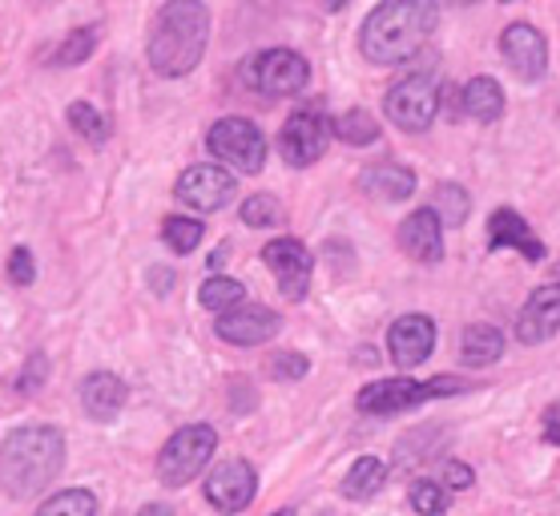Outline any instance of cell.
<instances>
[{"label":"cell","mask_w":560,"mask_h":516,"mask_svg":"<svg viewBox=\"0 0 560 516\" xmlns=\"http://www.w3.org/2000/svg\"><path fill=\"white\" fill-rule=\"evenodd\" d=\"M435 25V0H380L359 28V53L371 65H404L432 41Z\"/></svg>","instance_id":"1"},{"label":"cell","mask_w":560,"mask_h":516,"mask_svg":"<svg viewBox=\"0 0 560 516\" xmlns=\"http://www.w3.org/2000/svg\"><path fill=\"white\" fill-rule=\"evenodd\" d=\"M65 468V436L61 428L33 424L16 428L0 444V492L13 501H33L61 477Z\"/></svg>","instance_id":"2"},{"label":"cell","mask_w":560,"mask_h":516,"mask_svg":"<svg viewBox=\"0 0 560 516\" xmlns=\"http://www.w3.org/2000/svg\"><path fill=\"white\" fill-rule=\"evenodd\" d=\"M210 45V9L202 0H166L150 28V65L158 77H190Z\"/></svg>","instance_id":"3"},{"label":"cell","mask_w":560,"mask_h":516,"mask_svg":"<svg viewBox=\"0 0 560 516\" xmlns=\"http://www.w3.org/2000/svg\"><path fill=\"white\" fill-rule=\"evenodd\" d=\"M471 383L459 376H435V379H411V376H395V379H375L355 395V408L363 416H399V412H411L428 400H444V395H459L468 391Z\"/></svg>","instance_id":"4"},{"label":"cell","mask_w":560,"mask_h":516,"mask_svg":"<svg viewBox=\"0 0 560 516\" xmlns=\"http://www.w3.org/2000/svg\"><path fill=\"white\" fill-rule=\"evenodd\" d=\"M218 452V432L210 424H186L162 444L158 452V480L166 489H186Z\"/></svg>","instance_id":"5"},{"label":"cell","mask_w":560,"mask_h":516,"mask_svg":"<svg viewBox=\"0 0 560 516\" xmlns=\"http://www.w3.org/2000/svg\"><path fill=\"white\" fill-rule=\"evenodd\" d=\"M383 114L387 122L408 134H423L432 129L435 114H440V81L432 73H408L399 77L387 98H383Z\"/></svg>","instance_id":"6"},{"label":"cell","mask_w":560,"mask_h":516,"mask_svg":"<svg viewBox=\"0 0 560 516\" xmlns=\"http://www.w3.org/2000/svg\"><path fill=\"white\" fill-rule=\"evenodd\" d=\"M206 150L238 174H258L267 165V138L250 117H218L206 134Z\"/></svg>","instance_id":"7"},{"label":"cell","mask_w":560,"mask_h":516,"mask_svg":"<svg viewBox=\"0 0 560 516\" xmlns=\"http://www.w3.org/2000/svg\"><path fill=\"white\" fill-rule=\"evenodd\" d=\"M243 81L262 98H294L311 81V65H306L303 53L294 49H267L246 61Z\"/></svg>","instance_id":"8"},{"label":"cell","mask_w":560,"mask_h":516,"mask_svg":"<svg viewBox=\"0 0 560 516\" xmlns=\"http://www.w3.org/2000/svg\"><path fill=\"white\" fill-rule=\"evenodd\" d=\"M335 138V122L318 105H306L299 114L287 117V126L279 134V153L282 162L303 170V165H315L323 153H327V141Z\"/></svg>","instance_id":"9"},{"label":"cell","mask_w":560,"mask_h":516,"mask_svg":"<svg viewBox=\"0 0 560 516\" xmlns=\"http://www.w3.org/2000/svg\"><path fill=\"white\" fill-rule=\"evenodd\" d=\"M234 194H238V177L230 174L226 165H190V170H182L178 186H174V198L198 215H214L230 206Z\"/></svg>","instance_id":"10"},{"label":"cell","mask_w":560,"mask_h":516,"mask_svg":"<svg viewBox=\"0 0 560 516\" xmlns=\"http://www.w3.org/2000/svg\"><path fill=\"white\" fill-rule=\"evenodd\" d=\"M282 331V316L262 302H234L214 323V335L230 347H262Z\"/></svg>","instance_id":"11"},{"label":"cell","mask_w":560,"mask_h":516,"mask_svg":"<svg viewBox=\"0 0 560 516\" xmlns=\"http://www.w3.org/2000/svg\"><path fill=\"white\" fill-rule=\"evenodd\" d=\"M206 501L214 504L218 513H243V508H250V501H255L258 492V472L250 460H222V465L206 477Z\"/></svg>","instance_id":"12"},{"label":"cell","mask_w":560,"mask_h":516,"mask_svg":"<svg viewBox=\"0 0 560 516\" xmlns=\"http://www.w3.org/2000/svg\"><path fill=\"white\" fill-rule=\"evenodd\" d=\"M262 263L270 266V275L279 278V290L291 302L306 299L311 290V271H315V259L299 239H270L262 246Z\"/></svg>","instance_id":"13"},{"label":"cell","mask_w":560,"mask_h":516,"mask_svg":"<svg viewBox=\"0 0 560 516\" xmlns=\"http://www.w3.org/2000/svg\"><path fill=\"white\" fill-rule=\"evenodd\" d=\"M500 53H504V61L512 65V73L536 85L540 77L548 73V41L545 33L528 21H516V25L504 28V37H500Z\"/></svg>","instance_id":"14"},{"label":"cell","mask_w":560,"mask_h":516,"mask_svg":"<svg viewBox=\"0 0 560 516\" xmlns=\"http://www.w3.org/2000/svg\"><path fill=\"white\" fill-rule=\"evenodd\" d=\"M435 352V319L428 316H399L387 328V355L399 371L420 367Z\"/></svg>","instance_id":"15"},{"label":"cell","mask_w":560,"mask_h":516,"mask_svg":"<svg viewBox=\"0 0 560 516\" xmlns=\"http://www.w3.org/2000/svg\"><path fill=\"white\" fill-rule=\"evenodd\" d=\"M560 331V283H548V287H536L528 295V302L521 307V319H516V340L524 347H536V343H548Z\"/></svg>","instance_id":"16"},{"label":"cell","mask_w":560,"mask_h":516,"mask_svg":"<svg viewBox=\"0 0 560 516\" xmlns=\"http://www.w3.org/2000/svg\"><path fill=\"white\" fill-rule=\"evenodd\" d=\"M399 251L416 263H440L444 259V218L435 215V206L411 210L399 222Z\"/></svg>","instance_id":"17"},{"label":"cell","mask_w":560,"mask_h":516,"mask_svg":"<svg viewBox=\"0 0 560 516\" xmlns=\"http://www.w3.org/2000/svg\"><path fill=\"white\" fill-rule=\"evenodd\" d=\"M488 246H492V251H516V254H524L528 263H540L548 254L545 242L536 239V230L528 227L512 206L492 210V218H488Z\"/></svg>","instance_id":"18"},{"label":"cell","mask_w":560,"mask_h":516,"mask_svg":"<svg viewBox=\"0 0 560 516\" xmlns=\"http://www.w3.org/2000/svg\"><path fill=\"white\" fill-rule=\"evenodd\" d=\"M126 400H129L126 379L114 376V371H93V376L81 379V408L97 424H109V420L121 416Z\"/></svg>","instance_id":"19"},{"label":"cell","mask_w":560,"mask_h":516,"mask_svg":"<svg viewBox=\"0 0 560 516\" xmlns=\"http://www.w3.org/2000/svg\"><path fill=\"white\" fill-rule=\"evenodd\" d=\"M359 190L380 202H408L416 194V174H411L408 165L375 162L359 174Z\"/></svg>","instance_id":"20"},{"label":"cell","mask_w":560,"mask_h":516,"mask_svg":"<svg viewBox=\"0 0 560 516\" xmlns=\"http://www.w3.org/2000/svg\"><path fill=\"white\" fill-rule=\"evenodd\" d=\"M500 355H504V331L492 328V323L464 328V335H459V359H464V367L480 371V367L500 364Z\"/></svg>","instance_id":"21"},{"label":"cell","mask_w":560,"mask_h":516,"mask_svg":"<svg viewBox=\"0 0 560 516\" xmlns=\"http://www.w3.org/2000/svg\"><path fill=\"white\" fill-rule=\"evenodd\" d=\"M459 105H464V114H468L471 122L492 126V122L504 117V89H500L497 77H471L468 85H464Z\"/></svg>","instance_id":"22"},{"label":"cell","mask_w":560,"mask_h":516,"mask_svg":"<svg viewBox=\"0 0 560 516\" xmlns=\"http://www.w3.org/2000/svg\"><path fill=\"white\" fill-rule=\"evenodd\" d=\"M383 480H387V465L375 460V456H359L355 465L347 468L339 492H343L347 501H371L383 489Z\"/></svg>","instance_id":"23"},{"label":"cell","mask_w":560,"mask_h":516,"mask_svg":"<svg viewBox=\"0 0 560 516\" xmlns=\"http://www.w3.org/2000/svg\"><path fill=\"white\" fill-rule=\"evenodd\" d=\"M435 215L444 218V227H464L471 215V194L459 182H440L432 194Z\"/></svg>","instance_id":"24"},{"label":"cell","mask_w":560,"mask_h":516,"mask_svg":"<svg viewBox=\"0 0 560 516\" xmlns=\"http://www.w3.org/2000/svg\"><path fill=\"white\" fill-rule=\"evenodd\" d=\"M93 49H97V28L85 25V28H73L69 37L52 49L49 65L52 69H73V65H85L93 57Z\"/></svg>","instance_id":"25"},{"label":"cell","mask_w":560,"mask_h":516,"mask_svg":"<svg viewBox=\"0 0 560 516\" xmlns=\"http://www.w3.org/2000/svg\"><path fill=\"white\" fill-rule=\"evenodd\" d=\"M335 138L343 146H375L380 141V122L368 110H347L335 117Z\"/></svg>","instance_id":"26"},{"label":"cell","mask_w":560,"mask_h":516,"mask_svg":"<svg viewBox=\"0 0 560 516\" xmlns=\"http://www.w3.org/2000/svg\"><path fill=\"white\" fill-rule=\"evenodd\" d=\"M243 299H246V287L230 275H210L202 283V290H198V302H202L206 311H214V316L230 311L234 302H243Z\"/></svg>","instance_id":"27"},{"label":"cell","mask_w":560,"mask_h":516,"mask_svg":"<svg viewBox=\"0 0 560 516\" xmlns=\"http://www.w3.org/2000/svg\"><path fill=\"white\" fill-rule=\"evenodd\" d=\"M45 516H57V513H69V516H97V508H102V501L93 496L90 489H65L57 492V496H49V501L37 504Z\"/></svg>","instance_id":"28"},{"label":"cell","mask_w":560,"mask_h":516,"mask_svg":"<svg viewBox=\"0 0 560 516\" xmlns=\"http://www.w3.org/2000/svg\"><path fill=\"white\" fill-rule=\"evenodd\" d=\"M65 117H69V126L90 141V146H105V141H109V122L93 110L90 101H73V105L65 110Z\"/></svg>","instance_id":"29"},{"label":"cell","mask_w":560,"mask_h":516,"mask_svg":"<svg viewBox=\"0 0 560 516\" xmlns=\"http://www.w3.org/2000/svg\"><path fill=\"white\" fill-rule=\"evenodd\" d=\"M202 234H206V227L198 222V218H182V215H174V218H166V222H162V242H166V246H170L174 254H190V251H198V242H202Z\"/></svg>","instance_id":"30"},{"label":"cell","mask_w":560,"mask_h":516,"mask_svg":"<svg viewBox=\"0 0 560 516\" xmlns=\"http://www.w3.org/2000/svg\"><path fill=\"white\" fill-rule=\"evenodd\" d=\"M238 218H243V227H279L282 222V206L270 194H250V198L238 206Z\"/></svg>","instance_id":"31"},{"label":"cell","mask_w":560,"mask_h":516,"mask_svg":"<svg viewBox=\"0 0 560 516\" xmlns=\"http://www.w3.org/2000/svg\"><path fill=\"white\" fill-rule=\"evenodd\" d=\"M447 484L444 480H416L411 484V508L416 513H447V504H452V496H447Z\"/></svg>","instance_id":"32"},{"label":"cell","mask_w":560,"mask_h":516,"mask_svg":"<svg viewBox=\"0 0 560 516\" xmlns=\"http://www.w3.org/2000/svg\"><path fill=\"white\" fill-rule=\"evenodd\" d=\"M311 371V359L299 352H282L270 359V379H279V383H294V379H303Z\"/></svg>","instance_id":"33"},{"label":"cell","mask_w":560,"mask_h":516,"mask_svg":"<svg viewBox=\"0 0 560 516\" xmlns=\"http://www.w3.org/2000/svg\"><path fill=\"white\" fill-rule=\"evenodd\" d=\"M9 278H13L16 287H28L37 278V259H33L28 246H13V254H9Z\"/></svg>","instance_id":"34"},{"label":"cell","mask_w":560,"mask_h":516,"mask_svg":"<svg viewBox=\"0 0 560 516\" xmlns=\"http://www.w3.org/2000/svg\"><path fill=\"white\" fill-rule=\"evenodd\" d=\"M45 379H49V359L40 352H33L28 355V364H25V371L16 376V391H37V388H45Z\"/></svg>","instance_id":"35"},{"label":"cell","mask_w":560,"mask_h":516,"mask_svg":"<svg viewBox=\"0 0 560 516\" xmlns=\"http://www.w3.org/2000/svg\"><path fill=\"white\" fill-rule=\"evenodd\" d=\"M440 480H444L452 492H464L476 484V472H471V465H464V460H447L444 472H440Z\"/></svg>","instance_id":"36"},{"label":"cell","mask_w":560,"mask_h":516,"mask_svg":"<svg viewBox=\"0 0 560 516\" xmlns=\"http://www.w3.org/2000/svg\"><path fill=\"white\" fill-rule=\"evenodd\" d=\"M230 403H234V408H238V412H250V408H255V391H250V379H234V383H230Z\"/></svg>","instance_id":"37"},{"label":"cell","mask_w":560,"mask_h":516,"mask_svg":"<svg viewBox=\"0 0 560 516\" xmlns=\"http://www.w3.org/2000/svg\"><path fill=\"white\" fill-rule=\"evenodd\" d=\"M150 283H153V295H170V287H174V275H170V271H162V266H153Z\"/></svg>","instance_id":"38"},{"label":"cell","mask_w":560,"mask_h":516,"mask_svg":"<svg viewBox=\"0 0 560 516\" xmlns=\"http://www.w3.org/2000/svg\"><path fill=\"white\" fill-rule=\"evenodd\" d=\"M222 263H226V246H218L214 259H210V266H214V271H218V266H222Z\"/></svg>","instance_id":"39"},{"label":"cell","mask_w":560,"mask_h":516,"mask_svg":"<svg viewBox=\"0 0 560 516\" xmlns=\"http://www.w3.org/2000/svg\"><path fill=\"white\" fill-rule=\"evenodd\" d=\"M545 436H548V444H560V428H557V424H548Z\"/></svg>","instance_id":"40"},{"label":"cell","mask_w":560,"mask_h":516,"mask_svg":"<svg viewBox=\"0 0 560 516\" xmlns=\"http://www.w3.org/2000/svg\"><path fill=\"white\" fill-rule=\"evenodd\" d=\"M452 4H476V0H452Z\"/></svg>","instance_id":"41"},{"label":"cell","mask_w":560,"mask_h":516,"mask_svg":"<svg viewBox=\"0 0 560 516\" xmlns=\"http://www.w3.org/2000/svg\"><path fill=\"white\" fill-rule=\"evenodd\" d=\"M500 4H512V0H500Z\"/></svg>","instance_id":"42"}]
</instances>
